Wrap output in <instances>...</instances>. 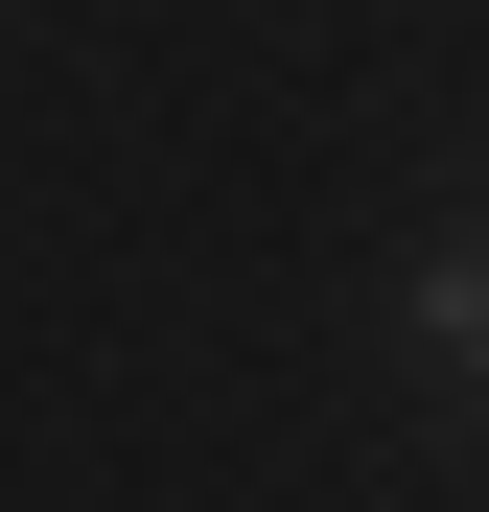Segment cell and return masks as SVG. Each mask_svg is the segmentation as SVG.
<instances>
[{
    "label": "cell",
    "instance_id": "obj_1",
    "mask_svg": "<svg viewBox=\"0 0 489 512\" xmlns=\"http://www.w3.org/2000/svg\"><path fill=\"white\" fill-rule=\"evenodd\" d=\"M396 326H420V373H443V396H489V233L420 256V303H396Z\"/></svg>",
    "mask_w": 489,
    "mask_h": 512
}]
</instances>
